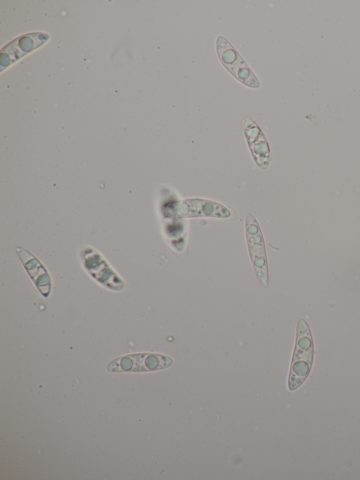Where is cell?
<instances>
[{
    "instance_id": "4",
    "label": "cell",
    "mask_w": 360,
    "mask_h": 480,
    "mask_svg": "<svg viewBox=\"0 0 360 480\" xmlns=\"http://www.w3.org/2000/svg\"><path fill=\"white\" fill-rule=\"evenodd\" d=\"M173 362L170 357L157 353H136L110 361L106 369L112 372H148L162 370Z\"/></svg>"
},
{
    "instance_id": "1",
    "label": "cell",
    "mask_w": 360,
    "mask_h": 480,
    "mask_svg": "<svg viewBox=\"0 0 360 480\" xmlns=\"http://www.w3.org/2000/svg\"><path fill=\"white\" fill-rule=\"evenodd\" d=\"M313 358V343L307 322L300 319L297 322L295 348L292 356L288 386L297 388L307 378Z\"/></svg>"
},
{
    "instance_id": "8",
    "label": "cell",
    "mask_w": 360,
    "mask_h": 480,
    "mask_svg": "<svg viewBox=\"0 0 360 480\" xmlns=\"http://www.w3.org/2000/svg\"><path fill=\"white\" fill-rule=\"evenodd\" d=\"M18 255L34 282L44 297H48L51 290V279L40 262L26 250L18 248Z\"/></svg>"
},
{
    "instance_id": "2",
    "label": "cell",
    "mask_w": 360,
    "mask_h": 480,
    "mask_svg": "<svg viewBox=\"0 0 360 480\" xmlns=\"http://www.w3.org/2000/svg\"><path fill=\"white\" fill-rule=\"evenodd\" d=\"M162 215L169 218L209 217L231 218V212L226 206L207 199L186 198L167 204Z\"/></svg>"
},
{
    "instance_id": "5",
    "label": "cell",
    "mask_w": 360,
    "mask_h": 480,
    "mask_svg": "<svg viewBox=\"0 0 360 480\" xmlns=\"http://www.w3.org/2000/svg\"><path fill=\"white\" fill-rule=\"evenodd\" d=\"M217 51L224 67L239 81L251 87H258L259 82L236 50L224 37L217 40Z\"/></svg>"
},
{
    "instance_id": "3",
    "label": "cell",
    "mask_w": 360,
    "mask_h": 480,
    "mask_svg": "<svg viewBox=\"0 0 360 480\" xmlns=\"http://www.w3.org/2000/svg\"><path fill=\"white\" fill-rule=\"evenodd\" d=\"M245 234L255 274L261 284L267 287L269 277L264 241L259 224L251 213H248L245 217Z\"/></svg>"
},
{
    "instance_id": "7",
    "label": "cell",
    "mask_w": 360,
    "mask_h": 480,
    "mask_svg": "<svg viewBox=\"0 0 360 480\" xmlns=\"http://www.w3.org/2000/svg\"><path fill=\"white\" fill-rule=\"evenodd\" d=\"M245 132L250 149L257 165L265 168L270 160L269 151L266 141L257 125L252 120H244Z\"/></svg>"
},
{
    "instance_id": "6",
    "label": "cell",
    "mask_w": 360,
    "mask_h": 480,
    "mask_svg": "<svg viewBox=\"0 0 360 480\" xmlns=\"http://www.w3.org/2000/svg\"><path fill=\"white\" fill-rule=\"evenodd\" d=\"M82 260L86 270L98 282L114 290L123 288L122 280L98 253L91 248H86L82 253Z\"/></svg>"
}]
</instances>
